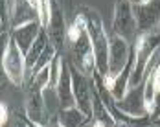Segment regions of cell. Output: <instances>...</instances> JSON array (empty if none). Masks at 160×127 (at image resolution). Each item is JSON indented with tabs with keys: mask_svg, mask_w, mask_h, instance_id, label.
Instances as JSON below:
<instances>
[{
	"mask_svg": "<svg viewBox=\"0 0 160 127\" xmlns=\"http://www.w3.org/2000/svg\"><path fill=\"white\" fill-rule=\"evenodd\" d=\"M78 15L81 17L87 33L90 37L92 43V50H94V59H96V70L105 78L109 72V35L103 28V20L101 15L98 13L96 9L83 6Z\"/></svg>",
	"mask_w": 160,
	"mask_h": 127,
	"instance_id": "cell-1",
	"label": "cell"
},
{
	"mask_svg": "<svg viewBox=\"0 0 160 127\" xmlns=\"http://www.w3.org/2000/svg\"><path fill=\"white\" fill-rule=\"evenodd\" d=\"M66 44L70 46V53H72V61L70 63L76 64L83 74L92 76L96 72L94 50H92L90 37H88L87 28H85V24H83L79 15H76V20L72 22V26H68Z\"/></svg>",
	"mask_w": 160,
	"mask_h": 127,
	"instance_id": "cell-2",
	"label": "cell"
},
{
	"mask_svg": "<svg viewBox=\"0 0 160 127\" xmlns=\"http://www.w3.org/2000/svg\"><path fill=\"white\" fill-rule=\"evenodd\" d=\"M158 50H160V32L157 28L138 35V39L134 43V64H132V72H131V79H129V90L136 89L144 83L149 63H151V59L155 57V53Z\"/></svg>",
	"mask_w": 160,
	"mask_h": 127,
	"instance_id": "cell-3",
	"label": "cell"
},
{
	"mask_svg": "<svg viewBox=\"0 0 160 127\" xmlns=\"http://www.w3.org/2000/svg\"><path fill=\"white\" fill-rule=\"evenodd\" d=\"M131 55H132V44H129L125 39L114 33L109 35V72L103 78L109 90L112 89L114 81L118 79V76L123 72V68L127 66Z\"/></svg>",
	"mask_w": 160,
	"mask_h": 127,
	"instance_id": "cell-4",
	"label": "cell"
},
{
	"mask_svg": "<svg viewBox=\"0 0 160 127\" xmlns=\"http://www.w3.org/2000/svg\"><path fill=\"white\" fill-rule=\"evenodd\" d=\"M136 32H138V22L134 15V6L129 0H116L112 15V33L125 39L129 44H134Z\"/></svg>",
	"mask_w": 160,
	"mask_h": 127,
	"instance_id": "cell-5",
	"label": "cell"
},
{
	"mask_svg": "<svg viewBox=\"0 0 160 127\" xmlns=\"http://www.w3.org/2000/svg\"><path fill=\"white\" fill-rule=\"evenodd\" d=\"M2 70L13 85H18V87L24 85V81H26V57L20 52V48L17 46L11 35L6 39V44H4Z\"/></svg>",
	"mask_w": 160,
	"mask_h": 127,
	"instance_id": "cell-6",
	"label": "cell"
},
{
	"mask_svg": "<svg viewBox=\"0 0 160 127\" xmlns=\"http://www.w3.org/2000/svg\"><path fill=\"white\" fill-rule=\"evenodd\" d=\"M24 103H26V114L30 120L41 124V125H46L50 120V114L46 111V99H44V89H41L37 83L28 81V87H26V98H24Z\"/></svg>",
	"mask_w": 160,
	"mask_h": 127,
	"instance_id": "cell-7",
	"label": "cell"
},
{
	"mask_svg": "<svg viewBox=\"0 0 160 127\" xmlns=\"http://www.w3.org/2000/svg\"><path fill=\"white\" fill-rule=\"evenodd\" d=\"M116 109L127 116H134V118H140V116H147L149 114V107L145 103V96H144V83L136 89H131L127 90V94L123 96L122 99L116 101Z\"/></svg>",
	"mask_w": 160,
	"mask_h": 127,
	"instance_id": "cell-8",
	"label": "cell"
},
{
	"mask_svg": "<svg viewBox=\"0 0 160 127\" xmlns=\"http://www.w3.org/2000/svg\"><path fill=\"white\" fill-rule=\"evenodd\" d=\"M50 43L61 52V48L66 46V39H68V26L64 20V13L61 9V6L53 0L52 4V15H50V22L46 26Z\"/></svg>",
	"mask_w": 160,
	"mask_h": 127,
	"instance_id": "cell-9",
	"label": "cell"
},
{
	"mask_svg": "<svg viewBox=\"0 0 160 127\" xmlns=\"http://www.w3.org/2000/svg\"><path fill=\"white\" fill-rule=\"evenodd\" d=\"M42 32V24L41 20H33V22H26L22 26H17L11 30V37L17 43V46L20 48V52L26 55L33 46V43L37 41V37Z\"/></svg>",
	"mask_w": 160,
	"mask_h": 127,
	"instance_id": "cell-10",
	"label": "cell"
},
{
	"mask_svg": "<svg viewBox=\"0 0 160 127\" xmlns=\"http://www.w3.org/2000/svg\"><path fill=\"white\" fill-rule=\"evenodd\" d=\"M138 32H151L160 24V0H153L145 6H134Z\"/></svg>",
	"mask_w": 160,
	"mask_h": 127,
	"instance_id": "cell-11",
	"label": "cell"
},
{
	"mask_svg": "<svg viewBox=\"0 0 160 127\" xmlns=\"http://www.w3.org/2000/svg\"><path fill=\"white\" fill-rule=\"evenodd\" d=\"M57 103L59 107H76V99H74V89H72V70H70V61L63 57L61 64V76L57 83Z\"/></svg>",
	"mask_w": 160,
	"mask_h": 127,
	"instance_id": "cell-12",
	"label": "cell"
},
{
	"mask_svg": "<svg viewBox=\"0 0 160 127\" xmlns=\"http://www.w3.org/2000/svg\"><path fill=\"white\" fill-rule=\"evenodd\" d=\"M90 122H92V127H116V118L103 103V99L96 89V83H94V105H92V120Z\"/></svg>",
	"mask_w": 160,
	"mask_h": 127,
	"instance_id": "cell-13",
	"label": "cell"
},
{
	"mask_svg": "<svg viewBox=\"0 0 160 127\" xmlns=\"http://www.w3.org/2000/svg\"><path fill=\"white\" fill-rule=\"evenodd\" d=\"M55 118L61 127H87V124L92 120L78 107H59Z\"/></svg>",
	"mask_w": 160,
	"mask_h": 127,
	"instance_id": "cell-14",
	"label": "cell"
},
{
	"mask_svg": "<svg viewBox=\"0 0 160 127\" xmlns=\"http://www.w3.org/2000/svg\"><path fill=\"white\" fill-rule=\"evenodd\" d=\"M149 116H151V120H153L155 124L160 122V94L155 96L153 105H151V109H149Z\"/></svg>",
	"mask_w": 160,
	"mask_h": 127,
	"instance_id": "cell-15",
	"label": "cell"
},
{
	"mask_svg": "<svg viewBox=\"0 0 160 127\" xmlns=\"http://www.w3.org/2000/svg\"><path fill=\"white\" fill-rule=\"evenodd\" d=\"M0 124H2V127H9V109H8V105L2 101L0 103Z\"/></svg>",
	"mask_w": 160,
	"mask_h": 127,
	"instance_id": "cell-16",
	"label": "cell"
},
{
	"mask_svg": "<svg viewBox=\"0 0 160 127\" xmlns=\"http://www.w3.org/2000/svg\"><path fill=\"white\" fill-rule=\"evenodd\" d=\"M22 122H24L26 127H44V125H41V124H37V122H33V120H30L28 116H22Z\"/></svg>",
	"mask_w": 160,
	"mask_h": 127,
	"instance_id": "cell-17",
	"label": "cell"
},
{
	"mask_svg": "<svg viewBox=\"0 0 160 127\" xmlns=\"http://www.w3.org/2000/svg\"><path fill=\"white\" fill-rule=\"evenodd\" d=\"M132 6H145V4H149V2H153V0H129Z\"/></svg>",
	"mask_w": 160,
	"mask_h": 127,
	"instance_id": "cell-18",
	"label": "cell"
},
{
	"mask_svg": "<svg viewBox=\"0 0 160 127\" xmlns=\"http://www.w3.org/2000/svg\"><path fill=\"white\" fill-rule=\"evenodd\" d=\"M157 30H158V32H160V24H158V26H157Z\"/></svg>",
	"mask_w": 160,
	"mask_h": 127,
	"instance_id": "cell-19",
	"label": "cell"
}]
</instances>
